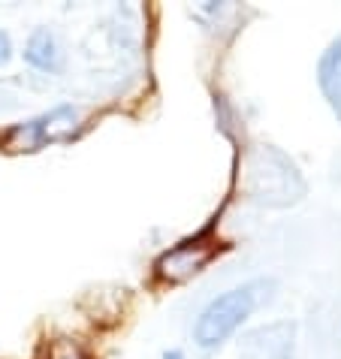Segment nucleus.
Here are the masks:
<instances>
[{"instance_id": "nucleus-1", "label": "nucleus", "mask_w": 341, "mask_h": 359, "mask_svg": "<svg viewBox=\"0 0 341 359\" xmlns=\"http://www.w3.org/2000/svg\"><path fill=\"white\" fill-rule=\"evenodd\" d=\"M266 290H269L266 281H250V284L233 287V290L212 299L196 317L194 341L199 347H206V351L208 347H218L220 341H227V338L254 314V308L260 305V299H263Z\"/></svg>"}, {"instance_id": "nucleus-2", "label": "nucleus", "mask_w": 341, "mask_h": 359, "mask_svg": "<svg viewBox=\"0 0 341 359\" xmlns=\"http://www.w3.org/2000/svg\"><path fill=\"white\" fill-rule=\"evenodd\" d=\"M250 172V194L260 203L269 205H281L290 203L302 194V178H299L296 166L287 161L284 154L272 151V148H263L248 166Z\"/></svg>"}, {"instance_id": "nucleus-3", "label": "nucleus", "mask_w": 341, "mask_h": 359, "mask_svg": "<svg viewBox=\"0 0 341 359\" xmlns=\"http://www.w3.org/2000/svg\"><path fill=\"white\" fill-rule=\"evenodd\" d=\"M25 61L31 64L34 69L55 73V69L61 67V61H64V48H61V39H58V34L48 31V27H36V31L27 36Z\"/></svg>"}, {"instance_id": "nucleus-4", "label": "nucleus", "mask_w": 341, "mask_h": 359, "mask_svg": "<svg viewBox=\"0 0 341 359\" xmlns=\"http://www.w3.org/2000/svg\"><path fill=\"white\" fill-rule=\"evenodd\" d=\"M208 260H212V248L185 242V245H178L175 251L163 254L160 272H163L166 278H173V281H182V278H187V275H196Z\"/></svg>"}, {"instance_id": "nucleus-5", "label": "nucleus", "mask_w": 341, "mask_h": 359, "mask_svg": "<svg viewBox=\"0 0 341 359\" xmlns=\"http://www.w3.org/2000/svg\"><path fill=\"white\" fill-rule=\"evenodd\" d=\"M320 88H323L333 109L341 115V39L333 43V48L320 61Z\"/></svg>"}, {"instance_id": "nucleus-6", "label": "nucleus", "mask_w": 341, "mask_h": 359, "mask_svg": "<svg viewBox=\"0 0 341 359\" xmlns=\"http://www.w3.org/2000/svg\"><path fill=\"white\" fill-rule=\"evenodd\" d=\"M9 57H13V39L6 31H0V67H6Z\"/></svg>"}]
</instances>
